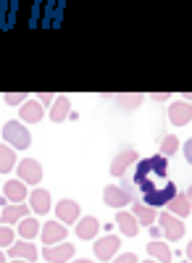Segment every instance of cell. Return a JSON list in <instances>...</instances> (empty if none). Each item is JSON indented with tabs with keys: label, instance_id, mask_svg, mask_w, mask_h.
Instances as JSON below:
<instances>
[{
	"label": "cell",
	"instance_id": "obj_1",
	"mask_svg": "<svg viewBox=\"0 0 192 263\" xmlns=\"http://www.w3.org/2000/svg\"><path fill=\"white\" fill-rule=\"evenodd\" d=\"M135 182L140 184V190L147 195L153 190H163L166 184H171L166 177V158L163 156H153V158H145L137 163V174H135Z\"/></svg>",
	"mask_w": 192,
	"mask_h": 263
},
{
	"label": "cell",
	"instance_id": "obj_2",
	"mask_svg": "<svg viewBox=\"0 0 192 263\" xmlns=\"http://www.w3.org/2000/svg\"><path fill=\"white\" fill-rule=\"evenodd\" d=\"M3 140H6V145H11L16 150H24V147H29L32 135H29V129L21 121H8L3 126Z\"/></svg>",
	"mask_w": 192,
	"mask_h": 263
},
{
	"label": "cell",
	"instance_id": "obj_3",
	"mask_svg": "<svg viewBox=\"0 0 192 263\" xmlns=\"http://www.w3.org/2000/svg\"><path fill=\"white\" fill-rule=\"evenodd\" d=\"M158 224H161V232L168 237V239H174V242H179V239L184 237V224H182V218L171 216V213H161L158 216Z\"/></svg>",
	"mask_w": 192,
	"mask_h": 263
},
{
	"label": "cell",
	"instance_id": "obj_4",
	"mask_svg": "<svg viewBox=\"0 0 192 263\" xmlns=\"http://www.w3.org/2000/svg\"><path fill=\"white\" fill-rule=\"evenodd\" d=\"M16 171H18V179L24 182V184H37L42 179V168L34 158H24V161H18L16 163Z\"/></svg>",
	"mask_w": 192,
	"mask_h": 263
},
{
	"label": "cell",
	"instance_id": "obj_5",
	"mask_svg": "<svg viewBox=\"0 0 192 263\" xmlns=\"http://www.w3.org/2000/svg\"><path fill=\"white\" fill-rule=\"evenodd\" d=\"M40 253H42V258H45L48 263H66L74 255V245H69V242L45 245V250H40Z\"/></svg>",
	"mask_w": 192,
	"mask_h": 263
},
{
	"label": "cell",
	"instance_id": "obj_6",
	"mask_svg": "<svg viewBox=\"0 0 192 263\" xmlns=\"http://www.w3.org/2000/svg\"><path fill=\"white\" fill-rule=\"evenodd\" d=\"M119 248H121V239L116 234L100 237L98 242H95V255H98V260H113V255L119 253Z\"/></svg>",
	"mask_w": 192,
	"mask_h": 263
},
{
	"label": "cell",
	"instance_id": "obj_7",
	"mask_svg": "<svg viewBox=\"0 0 192 263\" xmlns=\"http://www.w3.org/2000/svg\"><path fill=\"white\" fill-rule=\"evenodd\" d=\"M40 237H42L45 245H58V242L66 239V227H63L61 221H48L45 227L40 229Z\"/></svg>",
	"mask_w": 192,
	"mask_h": 263
},
{
	"label": "cell",
	"instance_id": "obj_8",
	"mask_svg": "<svg viewBox=\"0 0 192 263\" xmlns=\"http://www.w3.org/2000/svg\"><path fill=\"white\" fill-rule=\"evenodd\" d=\"M166 208H168V213L171 216H177V218H187L189 213H192V205H189V192H177L171 200L166 203Z\"/></svg>",
	"mask_w": 192,
	"mask_h": 263
},
{
	"label": "cell",
	"instance_id": "obj_9",
	"mask_svg": "<svg viewBox=\"0 0 192 263\" xmlns=\"http://www.w3.org/2000/svg\"><path fill=\"white\" fill-rule=\"evenodd\" d=\"M55 216H58V221H61L63 227L79 221V203H76V200H61V203L55 205Z\"/></svg>",
	"mask_w": 192,
	"mask_h": 263
},
{
	"label": "cell",
	"instance_id": "obj_10",
	"mask_svg": "<svg viewBox=\"0 0 192 263\" xmlns=\"http://www.w3.org/2000/svg\"><path fill=\"white\" fill-rule=\"evenodd\" d=\"M177 195V187H174V182L171 184H166L163 190H153V192H147L145 195V205H150V208H161V205H166L171 197Z\"/></svg>",
	"mask_w": 192,
	"mask_h": 263
},
{
	"label": "cell",
	"instance_id": "obj_11",
	"mask_svg": "<svg viewBox=\"0 0 192 263\" xmlns=\"http://www.w3.org/2000/svg\"><path fill=\"white\" fill-rule=\"evenodd\" d=\"M135 161H137V150H132V147L121 150L119 156L111 161V174H113V177H124V171L129 168Z\"/></svg>",
	"mask_w": 192,
	"mask_h": 263
},
{
	"label": "cell",
	"instance_id": "obj_12",
	"mask_svg": "<svg viewBox=\"0 0 192 263\" xmlns=\"http://www.w3.org/2000/svg\"><path fill=\"white\" fill-rule=\"evenodd\" d=\"M11 255L18 258V260H37L40 250L34 248V242H29V239H16L11 245Z\"/></svg>",
	"mask_w": 192,
	"mask_h": 263
},
{
	"label": "cell",
	"instance_id": "obj_13",
	"mask_svg": "<svg viewBox=\"0 0 192 263\" xmlns=\"http://www.w3.org/2000/svg\"><path fill=\"white\" fill-rule=\"evenodd\" d=\"M103 200H105V205H111V208H121V205L132 203V195H126L124 187H105Z\"/></svg>",
	"mask_w": 192,
	"mask_h": 263
},
{
	"label": "cell",
	"instance_id": "obj_14",
	"mask_svg": "<svg viewBox=\"0 0 192 263\" xmlns=\"http://www.w3.org/2000/svg\"><path fill=\"white\" fill-rule=\"evenodd\" d=\"M98 232H100V221L95 216H79V221H76V237L79 239H92Z\"/></svg>",
	"mask_w": 192,
	"mask_h": 263
},
{
	"label": "cell",
	"instance_id": "obj_15",
	"mask_svg": "<svg viewBox=\"0 0 192 263\" xmlns=\"http://www.w3.org/2000/svg\"><path fill=\"white\" fill-rule=\"evenodd\" d=\"M27 213H29V208H27L24 203H11L6 211H0V221H3L6 227H13V224H18Z\"/></svg>",
	"mask_w": 192,
	"mask_h": 263
},
{
	"label": "cell",
	"instance_id": "obj_16",
	"mask_svg": "<svg viewBox=\"0 0 192 263\" xmlns=\"http://www.w3.org/2000/svg\"><path fill=\"white\" fill-rule=\"evenodd\" d=\"M29 208L40 216H45L50 211V192L48 190H32L29 195Z\"/></svg>",
	"mask_w": 192,
	"mask_h": 263
},
{
	"label": "cell",
	"instance_id": "obj_17",
	"mask_svg": "<svg viewBox=\"0 0 192 263\" xmlns=\"http://www.w3.org/2000/svg\"><path fill=\"white\" fill-rule=\"evenodd\" d=\"M6 197H8V203H24L27 200V184L21 182V179H8L6 187H3Z\"/></svg>",
	"mask_w": 192,
	"mask_h": 263
},
{
	"label": "cell",
	"instance_id": "obj_18",
	"mask_svg": "<svg viewBox=\"0 0 192 263\" xmlns=\"http://www.w3.org/2000/svg\"><path fill=\"white\" fill-rule=\"evenodd\" d=\"M132 216L137 218V224L153 227V221H156V208H150V205H145V203L135 200V203H132Z\"/></svg>",
	"mask_w": 192,
	"mask_h": 263
},
{
	"label": "cell",
	"instance_id": "obj_19",
	"mask_svg": "<svg viewBox=\"0 0 192 263\" xmlns=\"http://www.w3.org/2000/svg\"><path fill=\"white\" fill-rule=\"evenodd\" d=\"M168 119H171L174 126H187L189 124V103L182 100V103H174L168 108Z\"/></svg>",
	"mask_w": 192,
	"mask_h": 263
},
{
	"label": "cell",
	"instance_id": "obj_20",
	"mask_svg": "<svg viewBox=\"0 0 192 263\" xmlns=\"http://www.w3.org/2000/svg\"><path fill=\"white\" fill-rule=\"evenodd\" d=\"M40 221H37V218H32V216H24V218H21V221H18V227H16V234H21V239H29V242H32V239L40 234Z\"/></svg>",
	"mask_w": 192,
	"mask_h": 263
},
{
	"label": "cell",
	"instance_id": "obj_21",
	"mask_svg": "<svg viewBox=\"0 0 192 263\" xmlns=\"http://www.w3.org/2000/svg\"><path fill=\"white\" fill-rule=\"evenodd\" d=\"M116 224H119V229L126 234V237H137L140 232H137V218L129 213V211H119L116 213Z\"/></svg>",
	"mask_w": 192,
	"mask_h": 263
},
{
	"label": "cell",
	"instance_id": "obj_22",
	"mask_svg": "<svg viewBox=\"0 0 192 263\" xmlns=\"http://www.w3.org/2000/svg\"><path fill=\"white\" fill-rule=\"evenodd\" d=\"M147 253L153 255L156 263H171V248L166 242H161V239H153V242L147 245Z\"/></svg>",
	"mask_w": 192,
	"mask_h": 263
},
{
	"label": "cell",
	"instance_id": "obj_23",
	"mask_svg": "<svg viewBox=\"0 0 192 263\" xmlns=\"http://www.w3.org/2000/svg\"><path fill=\"white\" fill-rule=\"evenodd\" d=\"M21 119L27 124H37L42 119V105L37 100H24V105H21Z\"/></svg>",
	"mask_w": 192,
	"mask_h": 263
},
{
	"label": "cell",
	"instance_id": "obj_24",
	"mask_svg": "<svg viewBox=\"0 0 192 263\" xmlns=\"http://www.w3.org/2000/svg\"><path fill=\"white\" fill-rule=\"evenodd\" d=\"M16 153L11 145H0V174H8L11 168H16Z\"/></svg>",
	"mask_w": 192,
	"mask_h": 263
},
{
	"label": "cell",
	"instance_id": "obj_25",
	"mask_svg": "<svg viewBox=\"0 0 192 263\" xmlns=\"http://www.w3.org/2000/svg\"><path fill=\"white\" fill-rule=\"evenodd\" d=\"M69 98H55L53 100V111H50V119L58 124V121H63V119H66L69 116Z\"/></svg>",
	"mask_w": 192,
	"mask_h": 263
},
{
	"label": "cell",
	"instance_id": "obj_26",
	"mask_svg": "<svg viewBox=\"0 0 192 263\" xmlns=\"http://www.w3.org/2000/svg\"><path fill=\"white\" fill-rule=\"evenodd\" d=\"M177 150H179V137H174V135L163 137V142H161V153H163V158H166V156H174Z\"/></svg>",
	"mask_w": 192,
	"mask_h": 263
},
{
	"label": "cell",
	"instance_id": "obj_27",
	"mask_svg": "<svg viewBox=\"0 0 192 263\" xmlns=\"http://www.w3.org/2000/svg\"><path fill=\"white\" fill-rule=\"evenodd\" d=\"M16 242V232L11 229V227H0V248H11Z\"/></svg>",
	"mask_w": 192,
	"mask_h": 263
},
{
	"label": "cell",
	"instance_id": "obj_28",
	"mask_svg": "<svg viewBox=\"0 0 192 263\" xmlns=\"http://www.w3.org/2000/svg\"><path fill=\"white\" fill-rule=\"evenodd\" d=\"M111 263H137V255L135 253H124V255H116Z\"/></svg>",
	"mask_w": 192,
	"mask_h": 263
},
{
	"label": "cell",
	"instance_id": "obj_29",
	"mask_svg": "<svg viewBox=\"0 0 192 263\" xmlns=\"http://www.w3.org/2000/svg\"><path fill=\"white\" fill-rule=\"evenodd\" d=\"M27 100V95H18V92H13V95H6V103L8 105H16V103H24Z\"/></svg>",
	"mask_w": 192,
	"mask_h": 263
},
{
	"label": "cell",
	"instance_id": "obj_30",
	"mask_svg": "<svg viewBox=\"0 0 192 263\" xmlns=\"http://www.w3.org/2000/svg\"><path fill=\"white\" fill-rule=\"evenodd\" d=\"M182 150H184V158H189V156H192V142L187 140V142L182 145Z\"/></svg>",
	"mask_w": 192,
	"mask_h": 263
},
{
	"label": "cell",
	"instance_id": "obj_31",
	"mask_svg": "<svg viewBox=\"0 0 192 263\" xmlns=\"http://www.w3.org/2000/svg\"><path fill=\"white\" fill-rule=\"evenodd\" d=\"M37 103H40V105H48V103H53V95H40Z\"/></svg>",
	"mask_w": 192,
	"mask_h": 263
},
{
	"label": "cell",
	"instance_id": "obj_32",
	"mask_svg": "<svg viewBox=\"0 0 192 263\" xmlns=\"http://www.w3.org/2000/svg\"><path fill=\"white\" fill-rule=\"evenodd\" d=\"M74 263H95V260H87V258H79V260H74Z\"/></svg>",
	"mask_w": 192,
	"mask_h": 263
},
{
	"label": "cell",
	"instance_id": "obj_33",
	"mask_svg": "<svg viewBox=\"0 0 192 263\" xmlns=\"http://www.w3.org/2000/svg\"><path fill=\"white\" fill-rule=\"evenodd\" d=\"M0 263H6V253H0Z\"/></svg>",
	"mask_w": 192,
	"mask_h": 263
},
{
	"label": "cell",
	"instance_id": "obj_34",
	"mask_svg": "<svg viewBox=\"0 0 192 263\" xmlns=\"http://www.w3.org/2000/svg\"><path fill=\"white\" fill-rule=\"evenodd\" d=\"M11 263H27V260H11Z\"/></svg>",
	"mask_w": 192,
	"mask_h": 263
},
{
	"label": "cell",
	"instance_id": "obj_35",
	"mask_svg": "<svg viewBox=\"0 0 192 263\" xmlns=\"http://www.w3.org/2000/svg\"><path fill=\"white\" fill-rule=\"evenodd\" d=\"M142 263H156V260H142Z\"/></svg>",
	"mask_w": 192,
	"mask_h": 263
}]
</instances>
